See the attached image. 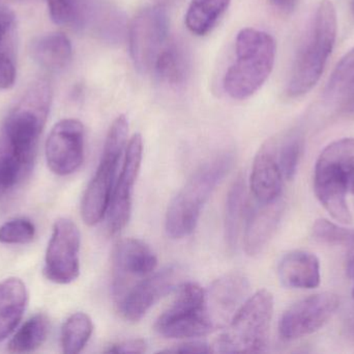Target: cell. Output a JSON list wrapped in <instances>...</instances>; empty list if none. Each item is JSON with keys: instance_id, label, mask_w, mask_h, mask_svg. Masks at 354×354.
<instances>
[{"instance_id": "4316f807", "label": "cell", "mask_w": 354, "mask_h": 354, "mask_svg": "<svg viewBox=\"0 0 354 354\" xmlns=\"http://www.w3.org/2000/svg\"><path fill=\"white\" fill-rule=\"evenodd\" d=\"M49 334V320L44 314H37L27 320L16 333L10 344L8 351L12 353H27L37 351L47 340Z\"/></svg>"}, {"instance_id": "cb8c5ba5", "label": "cell", "mask_w": 354, "mask_h": 354, "mask_svg": "<svg viewBox=\"0 0 354 354\" xmlns=\"http://www.w3.org/2000/svg\"><path fill=\"white\" fill-rule=\"evenodd\" d=\"M230 3L231 0H192L185 14L187 29L199 37L207 35L218 24Z\"/></svg>"}, {"instance_id": "d6986e66", "label": "cell", "mask_w": 354, "mask_h": 354, "mask_svg": "<svg viewBox=\"0 0 354 354\" xmlns=\"http://www.w3.org/2000/svg\"><path fill=\"white\" fill-rule=\"evenodd\" d=\"M278 276L286 288H316L320 284L319 260L309 251H290L281 259Z\"/></svg>"}, {"instance_id": "d6a6232c", "label": "cell", "mask_w": 354, "mask_h": 354, "mask_svg": "<svg viewBox=\"0 0 354 354\" xmlns=\"http://www.w3.org/2000/svg\"><path fill=\"white\" fill-rule=\"evenodd\" d=\"M50 16L56 24H66L73 18L72 0H47Z\"/></svg>"}, {"instance_id": "4fadbf2b", "label": "cell", "mask_w": 354, "mask_h": 354, "mask_svg": "<svg viewBox=\"0 0 354 354\" xmlns=\"http://www.w3.org/2000/svg\"><path fill=\"white\" fill-rule=\"evenodd\" d=\"M84 126L80 121L66 118L52 129L46 141L48 166L58 176L79 170L84 160Z\"/></svg>"}, {"instance_id": "30bf717a", "label": "cell", "mask_w": 354, "mask_h": 354, "mask_svg": "<svg viewBox=\"0 0 354 354\" xmlns=\"http://www.w3.org/2000/svg\"><path fill=\"white\" fill-rule=\"evenodd\" d=\"M80 242V231L72 220L68 218L56 220L44 266V274L48 280L55 284L66 285L78 278Z\"/></svg>"}, {"instance_id": "3957f363", "label": "cell", "mask_w": 354, "mask_h": 354, "mask_svg": "<svg viewBox=\"0 0 354 354\" xmlns=\"http://www.w3.org/2000/svg\"><path fill=\"white\" fill-rule=\"evenodd\" d=\"M276 42L270 33L255 28L239 31L235 60L223 80L225 91L235 100L253 96L266 83L274 68Z\"/></svg>"}, {"instance_id": "7402d4cb", "label": "cell", "mask_w": 354, "mask_h": 354, "mask_svg": "<svg viewBox=\"0 0 354 354\" xmlns=\"http://www.w3.org/2000/svg\"><path fill=\"white\" fill-rule=\"evenodd\" d=\"M33 60L50 71H60L70 64L73 47L70 39L62 33H52L33 39L30 48Z\"/></svg>"}, {"instance_id": "836d02e7", "label": "cell", "mask_w": 354, "mask_h": 354, "mask_svg": "<svg viewBox=\"0 0 354 354\" xmlns=\"http://www.w3.org/2000/svg\"><path fill=\"white\" fill-rule=\"evenodd\" d=\"M147 343L145 341L137 339V340L124 341L112 345L106 351L108 353H143L147 351Z\"/></svg>"}, {"instance_id": "f1b7e54d", "label": "cell", "mask_w": 354, "mask_h": 354, "mask_svg": "<svg viewBox=\"0 0 354 354\" xmlns=\"http://www.w3.org/2000/svg\"><path fill=\"white\" fill-rule=\"evenodd\" d=\"M304 148V134L299 129L293 128L277 135V153L283 177L291 180L297 174Z\"/></svg>"}, {"instance_id": "f35d334b", "label": "cell", "mask_w": 354, "mask_h": 354, "mask_svg": "<svg viewBox=\"0 0 354 354\" xmlns=\"http://www.w3.org/2000/svg\"><path fill=\"white\" fill-rule=\"evenodd\" d=\"M156 1L159 2V4H162V6H165V4L170 3V2H174L176 0H156Z\"/></svg>"}, {"instance_id": "2e32d148", "label": "cell", "mask_w": 354, "mask_h": 354, "mask_svg": "<svg viewBox=\"0 0 354 354\" xmlns=\"http://www.w3.org/2000/svg\"><path fill=\"white\" fill-rule=\"evenodd\" d=\"M250 284L241 274L221 276L205 291V310L214 330L228 326L249 294Z\"/></svg>"}, {"instance_id": "4dcf8cb0", "label": "cell", "mask_w": 354, "mask_h": 354, "mask_svg": "<svg viewBox=\"0 0 354 354\" xmlns=\"http://www.w3.org/2000/svg\"><path fill=\"white\" fill-rule=\"evenodd\" d=\"M312 233L314 238L320 242L345 247L354 245V230L343 228L324 218L316 220Z\"/></svg>"}, {"instance_id": "8fae6325", "label": "cell", "mask_w": 354, "mask_h": 354, "mask_svg": "<svg viewBox=\"0 0 354 354\" xmlns=\"http://www.w3.org/2000/svg\"><path fill=\"white\" fill-rule=\"evenodd\" d=\"M183 278V270L177 265L153 272L133 285L118 301L120 314L129 321H139L160 299L177 290Z\"/></svg>"}, {"instance_id": "5b68a950", "label": "cell", "mask_w": 354, "mask_h": 354, "mask_svg": "<svg viewBox=\"0 0 354 354\" xmlns=\"http://www.w3.org/2000/svg\"><path fill=\"white\" fill-rule=\"evenodd\" d=\"M274 313V297L262 289L248 297L212 346V353H257L266 351Z\"/></svg>"}, {"instance_id": "44dd1931", "label": "cell", "mask_w": 354, "mask_h": 354, "mask_svg": "<svg viewBox=\"0 0 354 354\" xmlns=\"http://www.w3.org/2000/svg\"><path fill=\"white\" fill-rule=\"evenodd\" d=\"M324 98L340 112H354V47L337 64Z\"/></svg>"}, {"instance_id": "1f68e13d", "label": "cell", "mask_w": 354, "mask_h": 354, "mask_svg": "<svg viewBox=\"0 0 354 354\" xmlns=\"http://www.w3.org/2000/svg\"><path fill=\"white\" fill-rule=\"evenodd\" d=\"M35 236V224L26 218H15L0 227V242L6 245H25Z\"/></svg>"}, {"instance_id": "d4e9b609", "label": "cell", "mask_w": 354, "mask_h": 354, "mask_svg": "<svg viewBox=\"0 0 354 354\" xmlns=\"http://www.w3.org/2000/svg\"><path fill=\"white\" fill-rule=\"evenodd\" d=\"M245 182L243 176L239 177L229 189L225 208V238L230 251H234L239 242L241 224L245 213Z\"/></svg>"}, {"instance_id": "ba28073f", "label": "cell", "mask_w": 354, "mask_h": 354, "mask_svg": "<svg viewBox=\"0 0 354 354\" xmlns=\"http://www.w3.org/2000/svg\"><path fill=\"white\" fill-rule=\"evenodd\" d=\"M156 330L170 339L200 338L214 330L205 310V291L195 283H183L174 303L160 316Z\"/></svg>"}, {"instance_id": "5bb4252c", "label": "cell", "mask_w": 354, "mask_h": 354, "mask_svg": "<svg viewBox=\"0 0 354 354\" xmlns=\"http://www.w3.org/2000/svg\"><path fill=\"white\" fill-rule=\"evenodd\" d=\"M143 157L142 136L134 134L127 147L122 172L114 184L108 208V227L111 234L120 232L128 224L132 214V195Z\"/></svg>"}, {"instance_id": "74e56055", "label": "cell", "mask_w": 354, "mask_h": 354, "mask_svg": "<svg viewBox=\"0 0 354 354\" xmlns=\"http://www.w3.org/2000/svg\"><path fill=\"white\" fill-rule=\"evenodd\" d=\"M348 272H349V276H351V278H353V280L354 281V256L353 257V259H351V261H349ZM353 299H354V287H353Z\"/></svg>"}, {"instance_id": "8992f818", "label": "cell", "mask_w": 354, "mask_h": 354, "mask_svg": "<svg viewBox=\"0 0 354 354\" xmlns=\"http://www.w3.org/2000/svg\"><path fill=\"white\" fill-rule=\"evenodd\" d=\"M52 89L45 79L35 81L10 110L0 134L28 163L32 164L39 136L49 116Z\"/></svg>"}, {"instance_id": "9c48e42d", "label": "cell", "mask_w": 354, "mask_h": 354, "mask_svg": "<svg viewBox=\"0 0 354 354\" xmlns=\"http://www.w3.org/2000/svg\"><path fill=\"white\" fill-rule=\"evenodd\" d=\"M169 18L162 4L143 8L133 19L129 31L130 53L141 74L153 70L156 60L168 42Z\"/></svg>"}, {"instance_id": "603a6c76", "label": "cell", "mask_w": 354, "mask_h": 354, "mask_svg": "<svg viewBox=\"0 0 354 354\" xmlns=\"http://www.w3.org/2000/svg\"><path fill=\"white\" fill-rule=\"evenodd\" d=\"M153 72L163 82L180 87L191 73V58L187 48L177 41H168L153 66Z\"/></svg>"}, {"instance_id": "277c9868", "label": "cell", "mask_w": 354, "mask_h": 354, "mask_svg": "<svg viewBox=\"0 0 354 354\" xmlns=\"http://www.w3.org/2000/svg\"><path fill=\"white\" fill-rule=\"evenodd\" d=\"M353 177L354 139H339L324 148L316 162L314 191L324 209L342 224L353 222L347 193Z\"/></svg>"}, {"instance_id": "7c38bea8", "label": "cell", "mask_w": 354, "mask_h": 354, "mask_svg": "<svg viewBox=\"0 0 354 354\" xmlns=\"http://www.w3.org/2000/svg\"><path fill=\"white\" fill-rule=\"evenodd\" d=\"M339 303V297L332 292L317 293L297 301L281 317L280 336L292 341L317 332L334 316Z\"/></svg>"}, {"instance_id": "7a4b0ae2", "label": "cell", "mask_w": 354, "mask_h": 354, "mask_svg": "<svg viewBox=\"0 0 354 354\" xmlns=\"http://www.w3.org/2000/svg\"><path fill=\"white\" fill-rule=\"evenodd\" d=\"M233 161V154L225 152L208 160L192 175L168 206L165 220L168 236L181 239L194 232L204 205L228 174Z\"/></svg>"}, {"instance_id": "6da1fadb", "label": "cell", "mask_w": 354, "mask_h": 354, "mask_svg": "<svg viewBox=\"0 0 354 354\" xmlns=\"http://www.w3.org/2000/svg\"><path fill=\"white\" fill-rule=\"evenodd\" d=\"M337 12L332 0H322L297 50L287 85V95L299 98L319 81L336 42Z\"/></svg>"}, {"instance_id": "d590c367", "label": "cell", "mask_w": 354, "mask_h": 354, "mask_svg": "<svg viewBox=\"0 0 354 354\" xmlns=\"http://www.w3.org/2000/svg\"><path fill=\"white\" fill-rule=\"evenodd\" d=\"M270 2L283 12H291L297 4V0H270Z\"/></svg>"}, {"instance_id": "52a82bcc", "label": "cell", "mask_w": 354, "mask_h": 354, "mask_svg": "<svg viewBox=\"0 0 354 354\" xmlns=\"http://www.w3.org/2000/svg\"><path fill=\"white\" fill-rule=\"evenodd\" d=\"M129 122L118 116L110 126L101 161L83 195L81 215L85 224L95 226L107 214L115 184L116 172L128 141Z\"/></svg>"}, {"instance_id": "f546056e", "label": "cell", "mask_w": 354, "mask_h": 354, "mask_svg": "<svg viewBox=\"0 0 354 354\" xmlns=\"http://www.w3.org/2000/svg\"><path fill=\"white\" fill-rule=\"evenodd\" d=\"M93 332L91 317L84 313H75L64 322L62 330V351L66 354L81 353Z\"/></svg>"}, {"instance_id": "e575fe53", "label": "cell", "mask_w": 354, "mask_h": 354, "mask_svg": "<svg viewBox=\"0 0 354 354\" xmlns=\"http://www.w3.org/2000/svg\"><path fill=\"white\" fill-rule=\"evenodd\" d=\"M162 353H212V346L204 341H189L183 344L176 345L174 348L163 351Z\"/></svg>"}, {"instance_id": "83f0119b", "label": "cell", "mask_w": 354, "mask_h": 354, "mask_svg": "<svg viewBox=\"0 0 354 354\" xmlns=\"http://www.w3.org/2000/svg\"><path fill=\"white\" fill-rule=\"evenodd\" d=\"M10 143L0 134V199L30 170Z\"/></svg>"}, {"instance_id": "9a60e30c", "label": "cell", "mask_w": 354, "mask_h": 354, "mask_svg": "<svg viewBox=\"0 0 354 354\" xmlns=\"http://www.w3.org/2000/svg\"><path fill=\"white\" fill-rule=\"evenodd\" d=\"M112 263L114 297L120 301L135 278L142 280L155 272L158 259L143 241L126 238L118 241L114 247Z\"/></svg>"}, {"instance_id": "e0dca14e", "label": "cell", "mask_w": 354, "mask_h": 354, "mask_svg": "<svg viewBox=\"0 0 354 354\" xmlns=\"http://www.w3.org/2000/svg\"><path fill=\"white\" fill-rule=\"evenodd\" d=\"M283 174L277 153V136L266 141L254 158L250 182L258 203H272L281 197Z\"/></svg>"}, {"instance_id": "ffe728a7", "label": "cell", "mask_w": 354, "mask_h": 354, "mask_svg": "<svg viewBox=\"0 0 354 354\" xmlns=\"http://www.w3.org/2000/svg\"><path fill=\"white\" fill-rule=\"evenodd\" d=\"M28 301L26 286L16 278L0 282V342L20 324Z\"/></svg>"}, {"instance_id": "ab89813d", "label": "cell", "mask_w": 354, "mask_h": 354, "mask_svg": "<svg viewBox=\"0 0 354 354\" xmlns=\"http://www.w3.org/2000/svg\"><path fill=\"white\" fill-rule=\"evenodd\" d=\"M349 189H351V193L354 195V177L353 180H351V184H349Z\"/></svg>"}, {"instance_id": "ac0fdd59", "label": "cell", "mask_w": 354, "mask_h": 354, "mask_svg": "<svg viewBox=\"0 0 354 354\" xmlns=\"http://www.w3.org/2000/svg\"><path fill=\"white\" fill-rule=\"evenodd\" d=\"M284 203L279 197L272 203H259L254 208L245 222L243 234V247L249 256L261 253L274 235L281 218H282Z\"/></svg>"}, {"instance_id": "8d00e7d4", "label": "cell", "mask_w": 354, "mask_h": 354, "mask_svg": "<svg viewBox=\"0 0 354 354\" xmlns=\"http://www.w3.org/2000/svg\"><path fill=\"white\" fill-rule=\"evenodd\" d=\"M346 328L349 336L354 339V315L351 316V317L347 320Z\"/></svg>"}, {"instance_id": "484cf974", "label": "cell", "mask_w": 354, "mask_h": 354, "mask_svg": "<svg viewBox=\"0 0 354 354\" xmlns=\"http://www.w3.org/2000/svg\"><path fill=\"white\" fill-rule=\"evenodd\" d=\"M15 17L10 10H0V89H8L16 80Z\"/></svg>"}]
</instances>
